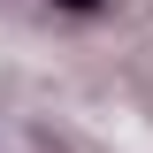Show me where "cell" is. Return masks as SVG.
Segmentation results:
<instances>
[{"mask_svg": "<svg viewBox=\"0 0 153 153\" xmlns=\"http://www.w3.org/2000/svg\"><path fill=\"white\" fill-rule=\"evenodd\" d=\"M54 8H69V16H100L107 0H54Z\"/></svg>", "mask_w": 153, "mask_h": 153, "instance_id": "6da1fadb", "label": "cell"}]
</instances>
